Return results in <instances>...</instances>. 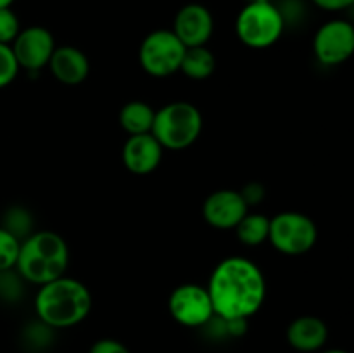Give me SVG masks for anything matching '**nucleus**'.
Listing matches in <instances>:
<instances>
[{
    "instance_id": "2eb2a0df",
    "label": "nucleus",
    "mask_w": 354,
    "mask_h": 353,
    "mask_svg": "<svg viewBox=\"0 0 354 353\" xmlns=\"http://www.w3.org/2000/svg\"><path fill=\"white\" fill-rule=\"evenodd\" d=\"M327 339V324L315 315H303V317L294 318L287 327V341L297 352H318V350L324 348Z\"/></svg>"
},
{
    "instance_id": "20e7f679",
    "label": "nucleus",
    "mask_w": 354,
    "mask_h": 353,
    "mask_svg": "<svg viewBox=\"0 0 354 353\" xmlns=\"http://www.w3.org/2000/svg\"><path fill=\"white\" fill-rule=\"evenodd\" d=\"M203 132V114L194 104L176 100L156 111L151 134L162 149L182 151L190 147Z\"/></svg>"
},
{
    "instance_id": "1a4fd4ad",
    "label": "nucleus",
    "mask_w": 354,
    "mask_h": 353,
    "mask_svg": "<svg viewBox=\"0 0 354 353\" xmlns=\"http://www.w3.org/2000/svg\"><path fill=\"white\" fill-rule=\"evenodd\" d=\"M313 51L325 66L348 61L354 52V28L349 21L332 19L322 24L313 38Z\"/></svg>"
},
{
    "instance_id": "423d86ee",
    "label": "nucleus",
    "mask_w": 354,
    "mask_h": 353,
    "mask_svg": "<svg viewBox=\"0 0 354 353\" xmlns=\"http://www.w3.org/2000/svg\"><path fill=\"white\" fill-rule=\"evenodd\" d=\"M317 239V224L308 215L299 211H282L270 218L268 241L283 255H304L315 248Z\"/></svg>"
},
{
    "instance_id": "6ab92c4d",
    "label": "nucleus",
    "mask_w": 354,
    "mask_h": 353,
    "mask_svg": "<svg viewBox=\"0 0 354 353\" xmlns=\"http://www.w3.org/2000/svg\"><path fill=\"white\" fill-rule=\"evenodd\" d=\"M31 215L28 213L24 208L12 206L6 211V217H3V224L0 227H3L6 230H9L10 234L16 235L19 241L26 239L31 234Z\"/></svg>"
},
{
    "instance_id": "9d476101",
    "label": "nucleus",
    "mask_w": 354,
    "mask_h": 353,
    "mask_svg": "<svg viewBox=\"0 0 354 353\" xmlns=\"http://www.w3.org/2000/svg\"><path fill=\"white\" fill-rule=\"evenodd\" d=\"M19 69L28 73H38L48 64L52 52L55 51V40L50 30L44 26H28L19 31L10 44Z\"/></svg>"
},
{
    "instance_id": "6e6552de",
    "label": "nucleus",
    "mask_w": 354,
    "mask_h": 353,
    "mask_svg": "<svg viewBox=\"0 0 354 353\" xmlns=\"http://www.w3.org/2000/svg\"><path fill=\"white\" fill-rule=\"evenodd\" d=\"M169 315L183 327L201 329L213 318L214 310L209 293L201 284H182L168 300Z\"/></svg>"
},
{
    "instance_id": "bb28decb",
    "label": "nucleus",
    "mask_w": 354,
    "mask_h": 353,
    "mask_svg": "<svg viewBox=\"0 0 354 353\" xmlns=\"http://www.w3.org/2000/svg\"><path fill=\"white\" fill-rule=\"evenodd\" d=\"M324 353H349V352H346V350H341V348H332V350H325Z\"/></svg>"
},
{
    "instance_id": "4468645a",
    "label": "nucleus",
    "mask_w": 354,
    "mask_h": 353,
    "mask_svg": "<svg viewBox=\"0 0 354 353\" xmlns=\"http://www.w3.org/2000/svg\"><path fill=\"white\" fill-rule=\"evenodd\" d=\"M47 66L59 83L69 87L83 83L90 73V61L86 54L73 45L55 47Z\"/></svg>"
},
{
    "instance_id": "a211bd4d",
    "label": "nucleus",
    "mask_w": 354,
    "mask_h": 353,
    "mask_svg": "<svg viewBox=\"0 0 354 353\" xmlns=\"http://www.w3.org/2000/svg\"><path fill=\"white\" fill-rule=\"evenodd\" d=\"M237 239L245 246H259L268 241L270 218L263 213H245L235 227Z\"/></svg>"
},
{
    "instance_id": "ddd939ff",
    "label": "nucleus",
    "mask_w": 354,
    "mask_h": 353,
    "mask_svg": "<svg viewBox=\"0 0 354 353\" xmlns=\"http://www.w3.org/2000/svg\"><path fill=\"white\" fill-rule=\"evenodd\" d=\"M162 145L152 134L130 135L123 145V163L133 175H149L162 159Z\"/></svg>"
},
{
    "instance_id": "393cba45",
    "label": "nucleus",
    "mask_w": 354,
    "mask_h": 353,
    "mask_svg": "<svg viewBox=\"0 0 354 353\" xmlns=\"http://www.w3.org/2000/svg\"><path fill=\"white\" fill-rule=\"evenodd\" d=\"M315 6L320 7L324 10H330V12H337V10L349 9L353 6L354 0H313Z\"/></svg>"
},
{
    "instance_id": "412c9836",
    "label": "nucleus",
    "mask_w": 354,
    "mask_h": 353,
    "mask_svg": "<svg viewBox=\"0 0 354 353\" xmlns=\"http://www.w3.org/2000/svg\"><path fill=\"white\" fill-rule=\"evenodd\" d=\"M19 73V64H17L14 52L10 45L0 44V89L10 85L16 80Z\"/></svg>"
},
{
    "instance_id": "dca6fc26",
    "label": "nucleus",
    "mask_w": 354,
    "mask_h": 353,
    "mask_svg": "<svg viewBox=\"0 0 354 353\" xmlns=\"http://www.w3.org/2000/svg\"><path fill=\"white\" fill-rule=\"evenodd\" d=\"M154 116L156 111L152 109L151 104L144 102V100H130L120 109L118 120H120L121 128L128 135H140L151 134Z\"/></svg>"
},
{
    "instance_id": "aec40b11",
    "label": "nucleus",
    "mask_w": 354,
    "mask_h": 353,
    "mask_svg": "<svg viewBox=\"0 0 354 353\" xmlns=\"http://www.w3.org/2000/svg\"><path fill=\"white\" fill-rule=\"evenodd\" d=\"M21 241L3 227H0V272L12 270L19 255Z\"/></svg>"
},
{
    "instance_id": "9b49d317",
    "label": "nucleus",
    "mask_w": 354,
    "mask_h": 353,
    "mask_svg": "<svg viewBox=\"0 0 354 353\" xmlns=\"http://www.w3.org/2000/svg\"><path fill=\"white\" fill-rule=\"evenodd\" d=\"M171 30L187 48L206 45L214 31L213 14L203 3H187L176 12Z\"/></svg>"
},
{
    "instance_id": "b1692460",
    "label": "nucleus",
    "mask_w": 354,
    "mask_h": 353,
    "mask_svg": "<svg viewBox=\"0 0 354 353\" xmlns=\"http://www.w3.org/2000/svg\"><path fill=\"white\" fill-rule=\"evenodd\" d=\"M239 192L242 194V197H244L248 206H252V204L256 203H261L263 197H265V189H263L261 183L258 182L248 183V185H245L242 190H239Z\"/></svg>"
},
{
    "instance_id": "f257e3e1",
    "label": "nucleus",
    "mask_w": 354,
    "mask_h": 353,
    "mask_svg": "<svg viewBox=\"0 0 354 353\" xmlns=\"http://www.w3.org/2000/svg\"><path fill=\"white\" fill-rule=\"evenodd\" d=\"M206 289L214 315L248 320L265 303L266 280L254 262L244 256H228L214 266Z\"/></svg>"
},
{
    "instance_id": "0eeeda50",
    "label": "nucleus",
    "mask_w": 354,
    "mask_h": 353,
    "mask_svg": "<svg viewBox=\"0 0 354 353\" xmlns=\"http://www.w3.org/2000/svg\"><path fill=\"white\" fill-rule=\"evenodd\" d=\"M185 48L173 30L151 31L138 48V62L147 75L166 78L180 71Z\"/></svg>"
},
{
    "instance_id": "f8f14e48",
    "label": "nucleus",
    "mask_w": 354,
    "mask_h": 353,
    "mask_svg": "<svg viewBox=\"0 0 354 353\" xmlns=\"http://www.w3.org/2000/svg\"><path fill=\"white\" fill-rule=\"evenodd\" d=\"M249 206L239 190L220 189L206 197L203 204V217L211 227L228 230L237 227L239 221L245 217Z\"/></svg>"
},
{
    "instance_id": "5701e85b",
    "label": "nucleus",
    "mask_w": 354,
    "mask_h": 353,
    "mask_svg": "<svg viewBox=\"0 0 354 353\" xmlns=\"http://www.w3.org/2000/svg\"><path fill=\"white\" fill-rule=\"evenodd\" d=\"M88 353H131L121 341L113 338H102L90 346Z\"/></svg>"
},
{
    "instance_id": "39448f33",
    "label": "nucleus",
    "mask_w": 354,
    "mask_h": 353,
    "mask_svg": "<svg viewBox=\"0 0 354 353\" xmlns=\"http://www.w3.org/2000/svg\"><path fill=\"white\" fill-rule=\"evenodd\" d=\"M286 30V16L272 0H251L242 7L235 21L237 38L251 48L275 45Z\"/></svg>"
},
{
    "instance_id": "f3484780",
    "label": "nucleus",
    "mask_w": 354,
    "mask_h": 353,
    "mask_svg": "<svg viewBox=\"0 0 354 353\" xmlns=\"http://www.w3.org/2000/svg\"><path fill=\"white\" fill-rule=\"evenodd\" d=\"M180 71L190 80H206L216 71V57L206 45L189 47L183 54Z\"/></svg>"
},
{
    "instance_id": "7ed1b4c3",
    "label": "nucleus",
    "mask_w": 354,
    "mask_h": 353,
    "mask_svg": "<svg viewBox=\"0 0 354 353\" xmlns=\"http://www.w3.org/2000/svg\"><path fill=\"white\" fill-rule=\"evenodd\" d=\"M69 265V248L62 235L52 230L31 232L21 241L14 269L24 280L37 286L66 275Z\"/></svg>"
},
{
    "instance_id": "4be33fe9",
    "label": "nucleus",
    "mask_w": 354,
    "mask_h": 353,
    "mask_svg": "<svg viewBox=\"0 0 354 353\" xmlns=\"http://www.w3.org/2000/svg\"><path fill=\"white\" fill-rule=\"evenodd\" d=\"M19 31L21 24L16 12L10 7H2L0 9V44L10 45L14 38L19 35Z\"/></svg>"
},
{
    "instance_id": "a878e982",
    "label": "nucleus",
    "mask_w": 354,
    "mask_h": 353,
    "mask_svg": "<svg viewBox=\"0 0 354 353\" xmlns=\"http://www.w3.org/2000/svg\"><path fill=\"white\" fill-rule=\"evenodd\" d=\"M14 3V0H0V9L2 7H10Z\"/></svg>"
},
{
    "instance_id": "f03ea898",
    "label": "nucleus",
    "mask_w": 354,
    "mask_h": 353,
    "mask_svg": "<svg viewBox=\"0 0 354 353\" xmlns=\"http://www.w3.org/2000/svg\"><path fill=\"white\" fill-rule=\"evenodd\" d=\"M35 310L41 324L50 329H68L88 317L92 310V293L73 277H59L38 286Z\"/></svg>"
}]
</instances>
